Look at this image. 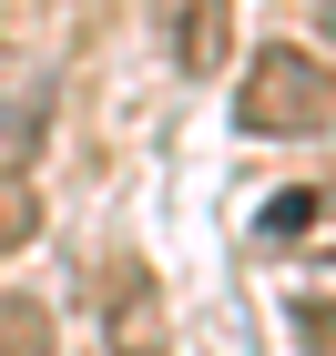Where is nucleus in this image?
I'll use <instances>...</instances> for the list:
<instances>
[{
  "label": "nucleus",
  "instance_id": "1",
  "mask_svg": "<svg viewBox=\"0 0 336 356\" xmlns=\"http://www.w3.org/2000/svg\"><path fill=\"white\" fill-rule=\"evenodd\" d=\"M234 122L265 143H316L336 133V61L306 41H265L245 61V92H234Z\"/></svg>",
  "mask_w": 336,
  "mask_h": 356
},
{
  "label": "nucleus",
  "instance_id": "2",
  "mask_svg": "<svg viewBox=\"0 0 336 356\" xmlns=\"http://www.w3.org/2000/svg\"><path fill=\"white\" fill-rule=\"evenodd\" d=\"M102 336H112V356H173L153 265H112V275H102Z\"/></svg>",
  "mask_w": 336,
  "mask_h": 356
},
{
  "label": "nucleus",
  "instance_id": "3",
  "mask_svg": "<svg viewBox=\"0 0 336 356\" xmlns=\"http://www.w3.org/2000/svg\"><path fill=\"white\" fill-rule=\"evenodd\" d=\"M163 51H173V72L204 82L234 51V0H163Z\"/></svg>",
  "mask_w": 336,
  "mask_h": 356
},
{
  "label": "nucleus",
  "instance_id": "4",
  "mask_svg": "<svg viewBox=\"0 0 336 356\" xmlns=\"http://www.w3.org/2000/svg\"><path fill=\"white\" fill-rule=\"evenodd\" d=\"M31 143H41V82L0 51V173H21V163H31Z\"/></svg>",
  "mask_w": 336,
  "mask_h": 356
},
{
  "label": "nucleus",
  "instance_id": "5",
  "mask_svg": "<svg viewBox=\"0 0 336 356\" xmlns=\"http://www.w3.org/2000/svg\"><path fill=\"white\" fill-rule=\"evenodd\" d=\"M0 356H51V305L41 296H0Z\"/></svg>",
  "mask_w": 336,
  "mask_h": 356
},
{
  "label": "nucleus",
  "instance_id": "6",
  "mask_svg": "<svg viewBox=\"0 0 336 356\" xmlns=\"http://www.w3.org/2000/svg\"><path fill=\"white\" fill-rule=\"evenodd\" d=\"M296 346H306V356H336V296H296Z\"/></svg>",
  "mask_w": 336,
  "mask_h": 356
},
{
  "label": "nucleus",
  "instance_id": "7",
  "mask_svg": "<svg viewBox=\"0 0 336 356\" xmlns=\"http://www.w3.org/2000/svg\"><path fill=\"white\" fill-rule=\"evenodd\" d=\"M316 204H326V193H275V204H265V234H306Z\"/></svg>",
  "mask_w": 336,
  "mask_h": 356
}]
</instances>
